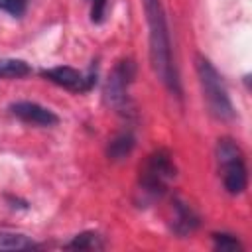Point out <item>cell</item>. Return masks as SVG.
I'll return each instance as SVG.
<instances>
[{"instance_id":"6","label":"cell","mask_w":252,"mask_h":252,"mask_svg":"<svg viewBox=\"0 0 252 252\" xmlns=\"http://www.w3.org/2000/svg\"><path fill=\"white\" fill-rule=\"evenodd\" d=\"M41 77L51 81L53 85L57 87H63L67 91H73V93H87L94 87L96 83V73L94 71H89V73H79L77 69L73 67H51V69H43L41 71Z\"/></svg>"},{"instance_id":"3","label":"cell","mask_w":252,"mask_h":252,"mask_svg":"<svg viewBox=\"0 0 252 252\" xmlns=\"http://www.w3.org/2000/svg\"><path fill=\"white\" fill-rule=\"evenodd\" d=\"M195 69H197L199 85H201L203 98H205L209 112L217 120H222V122L232 120L234 118V106H232L228 91L222 83V77L219 75L215 65L205 55H197L195 57Z\"/></svg>"},{"instance_id":"13","label":"cell","mask_w":252,"mask_h":252,"mask_svg":"<svg viewBox=\"0 0 252 252\" xmlns=\"http://www.w3.org/2000/svg\"><path fill=\"white\" fill-rule=\"evenodd\" d=\"M213 242H215V250H222V252L242 250L240 240L234 234H228V232H215L213 234Z\"/></svg>"},{"instance_id":"15","label":"cell","mask_w":252,"mask_h":252,"mask_svg":"<svg viewBox=\"0 0 252 252\" xmlns=\"http://www.w3.org/2000/svg\"><path fill=\"white\" fill-rule=\"evenodd\" d=\"M89 4H91V20L94 24H100L104 20L108 0H89Z\"/></svg>"},{"instance_id":"12","label":"cell","mask_w":252,"mask_h":252,"mask_svg":"<svg viewBox=\"0 0 252 252\" xmlns=\"http://www.w3.org/2000/svg\"><path fill=\"white\" fill-rule=\"evenodd\" d=\"M65 248H71V250H98V248H104V242L96 232H81L69 244H65Z\"/></svg>"},{"instance_id":"1","label":"cell","mask_w":252,"mask_h":252,"mask_svg":"<svg viewBox=\"0 0 252 252\" xmlns=\"http://www.w3.org/2000/svg\"><path fill=\"white\" fill-rule=\"evenodd\" d=\"M144 14L148 22V37H150V59L156 75L159 81L175 94L181 93L179 79L171 55V41H169V28L165 20V12L161 6V0H142Z\"/></svg>"},{"instance_id":"11","label":"cell","mask_w":252,"mask_h":252,"mask_svg":"<svg viewBox=\"0 0 252 252\" xmlns=\"http://www.w3.org/2000/svg\"><path fill=\"white\" fill-rule=\"evenodd\" d=\"M30 65L24 59L0 57V79H22L30 75Z\"/></svg>"},{"instance_id":"2","label":"cell","mask_w":252,"mask_h":252,"mask_svg":"<svg viewBox=\"0 0 252 252\" xmlns=\"http://www.w3.org/2000/svg\"><path fill=\"white\" fill-rule=\"evenodd\" d=\"M175 177V163L171 159V154L167 150H156L152 152L144 165L140 167L138 177V205L146 207L154 201L161 199V195L167 191L169 183Z\"/></svg>"},{"instance_id":"7","label":"cell","mask_w":252,"mask_h":252,"mask_svg":"<svg viewBox=\"0 0 252 252\" xmlns=\"http://www.w3.org/2000/svg\"><path fill=\"white\" fill-rule=\"evenodd\" d=\"M10 112L26 124H35V126H43V128L55 126L59 122V118L53 110H49L37 102H32V100H18V102L10 104Z\"/></svg>"},{"instance_id":"4","label":"cell","mask_w":252,"mask_h":252,"mask_svg":"<svg viewBox=\"0 0 252 252\" xmlns=\"http://www.w3.org/2000/svg\"><path fill=\"white\" fill-rule=\"evenodd\" d=\"M217 163L224 189L230 195H240L246 189L248 175H246L244 154L232 138H220L217 142Z\"/></svg>"},{"instance_id":"8","label":"cell","mask_w":252,"mask_h":252,"mask_svg":"<svg viewBox=\"0 0 252 252\" xmlns=\"http://www.w3.org/2000/svg\"><path fill=\"white\" fill-rule=\"evenodd\" d=\"M199 226V215L183 201H173V215H171V230L179 236L191 234Z\"/></svg>"},{"instance_id":"14","label":"cell","mask_w":252,"mask_h":252,"mask_svg":"<svg viewBox=\"0 0 252 252\" xmlns=\"http://www.w3.org/2000/svg\"><path fill=\"white\" fill-rule=\"evenodd\" d=\"M26 6H28L26 0H0V10L12 16H22L26 12Z\"/></svg>"},{"instance_id":"9","label":"cell","mask_w":252,"mask_h":252,"mask_svg":"<svg viewBox=\"0 0 252 252\" xmlns=\"http://www.w3.org/2000/svg\"><path fill=\"white\" fill-rule=\"evenodd\" d=\"M39 248L30 236L12 230H0V250H33Z\"/></svg>"},{"instance_id":"10","label":"cell","mask_w":252,"mask_h":252,"mask_svg":"<svg viewBox=\"0 0 252 252\" xmlns=\"http://www.w3.org/2000/svg\"><path fill=\"white\" fill-rule=\"evenodd\" d=\"M134 144H136V140H134V136L130 134V132H122V134H118L116 138H112L110 140V144H108V158L110 159H124L126 156H130V152L134 150Z\"/></svg>"},{"instance_id":"5","label":"cell","mask_w":252,"mask_h":252,"mask_svg":"<svg viewBox=\"0 0 252 252\" xmlns=\"http://www.w3.org/2000/svg\"><path fill=\"white\" fill-rule=\"evenodd\" d=\"M136 75V63L132 59H120L104 85V100L108 106H112L116 112H126L130 106V94L128 89Z\"/></svg>"}]
</instances>
